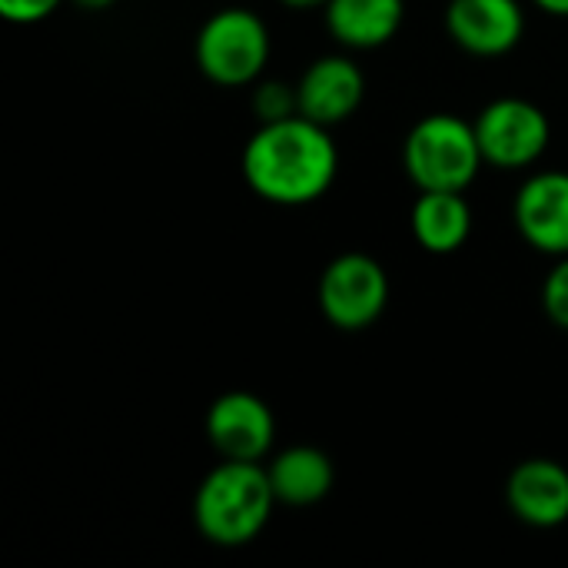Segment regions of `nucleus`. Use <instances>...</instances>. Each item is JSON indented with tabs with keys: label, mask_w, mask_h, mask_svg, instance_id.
Instances as JSON below:
<instances>
[{
	"label": "nucleus",
	"mask_w": 568,
	"mask_h": 568,
	"mask_svg": "<svg viewBox=\"0 0 568 568\" xmlns=\"http://www.w3.org/2000/svg\"><path fill=\"white\" fill-rule=\"evenodd\" d=\"M203 429L220 459L263 463L276 443V419L270 403L243 389L216 396L206 409Z\"/></svg>",
	"instance_id": "nucleus-7"
},
{
	"label": "nucleus",
	"mask_w": 568,
	"mask_h": 568,
	"mask_svg": "<svg viewBox=\"0 0 568 568\" xmlns=\"http://www.w3.org/2000/svg\"><path fill=\"white\" fill-rule=\"evenodd\" d=\"M283 7H293V10H310V7H323L326 0H280Z\"/></svg>",
	"instance_id": "nucleus-20"
},
{
	"label": "nucleus",
	"mask_w": 568,
	"mask_h": 568,
	"mask_svg": "<svg viewBox=\"0 0 568 568\" xmlns=\"http://www.w3.org/2000/svg\"><path fill=\"white\" fill-rule=\"evenodd\" d=\"M473 126H476V140H479L486 166H496V170H526L539 163V156L549 150V140H552L546 110L523 97L489 100L476 113Z\"/></svg>",
	"instance_id": "nucleus-6"
},
{
	"label": "nucleus",
	"mask_w": 568,
	"mask_h": 568,
	"mask_svg": "<svg viewBox=\"0 0 568 568\" xmlns=\"http://www.w3.org/2000/svg\"><path fill=\"white\" fill-rule=\"evenodd\" d=\"M509 513L532 529H559L568 523V469L536 456L519 463L506 479Z\"/></svg>",
	"instance_id": "nucleus-11"
},
{
	"label": "nucleus",
	"mask_w": 568,
	"mask_h": 568,
	"mask_svg": "<svg viewBox=\"0 0 568 568\" xmlns=\"http://www.w3.org/2000/svg\"><path fill=\"white\" fill-rule=\"evenodd\" d=\"M363 97H366V77L356 67V60H349L346 53L316 57L296 80L300 113L329 130L346 123L363 106Z\"/></svg>",
	"instance_id": "nucleus-10"
},
{
	"label": "nucleus",
	"mask_w": 568,
	"mask_h": 568,
	"mask_svg": "<svg viewBox=\"0 0 568 568\" xmlns=\"http://www.w3.org/2000/svg\"><path fill=\"white\" fill-rule=\"evenodd\" d=\"M246 186L273 206H310L323 200L339 170V150L329 126L303 113L260 123L243 146Z\"/></svg>",
	"instance_id": "nucleus-1"
},
{
	"label": "nucleus",
	"mask_w": 568,
	"mask_h": 568,
	"mask_svg": "<svg viewBox=\"0 0 568 568\" xmlns=\"http://www.w3.org/2000/svg\"><path fill=\"white\" fill-rule=\"evenodd\" d=\"M270 27L250 7H223L196 33V67L216 87H250L270 63Z\"/></svg>",
	"instance_id": "nucleus-4"
},
{
	"label": "nucleus",
	"mask_w": 568,
	"mask_h": 568,
	"mask_svg": "<svg viewBox=\"0 0 568 568\" xmlns=\"http://www.w3.org/2000/svg\"><path fill=\"white\" fill-rule=\"evenodd\" d=\"M513 220L532 250L556 260L568 256V170L532 173L516 193Z\"/></svg>",
	"instance_id": "nucleus-9"
},
{
	"label": "nucleus",
	"mask_w": 568,
	"mask_h": 568,
	"mask_svg": "<svg viewBox=\"0 0 568 568\" xmlns=\"http://www.w3.org/2000/svg\"><path fill=\"white\" fill-rule=\"evenodd\" d=\"M320 313L329 326L343 333H359L373 326L389 303V276L369 253L349 250L326 263L316 286Z\"/></svg>",
	"instance_id": "nucleus-5"
},
{
	"label": "nucleus",
	"mask_w": 568,
	"mask_h": 568,
	"mask_svg": "<svg viewBox=\"0 0 568 568\" xmlns=\"http://www.w3.org/2000/svg\"><path fill=\"white\" fill-rule=\"evenodd\" d=\"M296 83L286 80H256L253 83V116L260 123H276L286 116H296Z\"/></svg>",
	"instance_id": "nucleus-15"
},
{
	"label": "nucleus",
	"mask_w": 568,
	"mask_h": 568,
	"mask_svg": "<svg viewBox=\"0 0 568 568\" xmlns=\"http://www.w3.org/2000/svg\"><path fill=\"white\" fill-rule=\"evenodd\" d=\"M273 506L276 493L263 463L223 459L196 486L193 523L210 546L240 549L270 526Z\"/></svg>",
	"instance_id": "nucleus-2"
},
{
	"label": "nucleus",
	"mask_w": 568,
	"mask_h": 568,
	"mask_svg": "<svg viewBox=\"0 0 568 568\" xmlns=\"http://www.w3.org/2000/svg\"><path fill=\"white\" fill-rule=\"evenodd\" d=\"M403 166L416 190L466 193L486 166L473 120L456 113H429L413 123L403 143Z\"/></svg>",
	"instance_id": "nucleus-3"
},
{
	"label": "nucleus",
	"mask_w": 568,
	"mask_h": 568,
	"mask_svg": "<svg viewBox=\"0 0 568 568\" xmlns=\"http://www.w3.org/2000/svg\"><path fill=\"white\" fill-rule=\"evenodd\" d=\"M549 17H568V0H532Z\"/></svg>",
	"instance_id": "nucleus-18"
},
{
	"label": "nucleus",
	"mask_w": 568,
	"mask_h": 568,
	"mask_svg": "<svg viewBox=\"0 0 568 568\" xmlns=\"http://www.w3.org/2000/svg\"><path fill=\"white\" fill-rule=\"evenodd\" d=\"M273 493L280 506H316L333 493L336 469L329 456L316 446H290L266 463Z\"/></svg>",
	"instance_id": "nucleus-14"
},
{
	"label": "nucleus",
	"mask_w": 568,
	"mask_h": 568,
	"mask_svg": "<svg viewBox=\"0 0 568 568\" xmlns=\"http://www.w3.org/2000/svg\"><path fill=\"white\" fill-rule=\"evenodd\" d=\"M80 10H106V7H113L116 0H73Z\"/></svg>",
	"instance_id": "nucleus-19"
},
{
	"label": "nucleus",
	"mask_w": 568,
	"mask_h": 568,
	"mask_svg": "<svg viewBox=\"0 0 568 568\" xmlns=\"http://www.w3.org/2000/svg\"><path fill=\"white\" fill-rule=\"evenodd\" d=\"M323 20L339 47L376 50L403 30L406 0H326Z\"/></svg>",
	"instance_id": "nucleus-12"
},
{
	"label": "nucleus",
	"mask_w": 568,
	"mask_h": 568,
	"mask_svg": "<svg viewBox=\"0 0 568 568\" xmlns=\"http://www.w3.org/2000/svg\"><path fill=\"white\" fill-rule=\"evenodd\" d=\"M413 240L433 253L449 256L459 253L473 236V210L463 193L453 190H419L413 213H409Z\"/></svg>",
	"instance_id": "nucleus-13"
},
{
	"label": "nucleus",
	"mask_w": 568,
	"mask_h": 568,
	"mask_svg": "<svg viewBox=\"0 0 568 568\" xmlns=\"http://www.w3.org/2000/svg\"><path fill=\"white\" fill-rule=\"evenodd\" d=\"M60 3H63V0H0V17H3L7 23L30 27V23L47 20L50 13H57Z\"/></svg>",
	"instance_id": "nucleus-17"
},
{
	"label": "nucleus",
	"mask_w": 568,
	"mask_h": 568,
	"mask_svg": "<svg viewBox=\"0 0 568 568\" xmlns=\"http://www.w3.org/2000/svg\"><path fill=\"white\" fill-rule=\"evenodd\" d=\"M542 310L552 326L568 333V256H559L542 283Z\"/></svg>",
	"instance_id": "nucleus-16"
},
{
	"label": "nucleus",
	"mask_w": 568,
	"mask_h": 568,
	"mask_svg": "<svg viewBox=\"0 0 568 568\" xmlns=\"http://www.w3.org/2000/svg\"><path fill=\"white\" fill-rule=\"evenodd\" d=\"M449 40L473 57H506L526 33L519 0H449L443 13Z\"/></svg>",
	"instance_id": "nucleus-8"
}]
</instances>
